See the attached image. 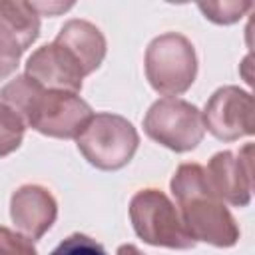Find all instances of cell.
Masks as SVG:
<instances>
[{"instance_id": "obj_8", "label": "cell", "mask_w": 255, "mask_h": 255, "mask_svg": "<svg viewBox=\"0 0 255 255\" xmlns=\"http://www.w3.org/2000/svg\"><path fill=\"white\" fill-rule=\"evenodd\" d=\"M209 183L221 201L243 207L253 191V143H245L237 153L219 151L205 167Z\"/></svg>"}, {"instance_id": "obj_7", "label": "cell", "mask_w": 255, "mask_h": 255, "mask_svg": "<svg viewBox=\"0 0 255 255\" xmlns=\"http://www.w3.org/2000/svg\"><path fill=\"white\" fill-rule=\"evenodd\" d=\"M203 128L217 139L233 141L255 131L253 96L237 86L219 88L205 104L201 114Z\"/></svg>"}, {"instance_id": "obj_3", "label": "cell", "mask_w": 255, "mask_h": 255, "mask_svg": "<svg viewBox=\"0 0 255 255\" xmlns=\"http://www.w3.org/2000/svg\"><path fill=\"white\" fill-rule=\"evenodd\" d=\"M197 74L193 44L177 32L153 38L145 50V76L151 88L167 98L187 92Z\"/></svg>"}, {"instance_id": "obj_18", "label": "cell", "mask_w": 255, "mask_h": 255, "mask_svg": "<svg viewBox=\"0 0 255 255\" xmlns=\"http://www.w3.org/2000/svg\"><path fill=\"white\" fill-rule=\"evenodd\" d=\"M34 4V8H36V12L42 16V14H48V16H54V14H58V12H62V10H68L72 4H52V2H32Z\"/></svg>"}, {"instance_id": "obj_5", "label": "cell", "mask_w": 255, "mask_h": 255, "mask_svg": "<svg viewBox=\"0 0 255 255\" xmlns=\"http://www.w3.org/2000/svg\"><path fill=\"white\" fill-rule=\"evenodd\" d=\"M76 143L80 153L94 167L114 171L129 163L139 145V135L126 118L96 114L76 137Z\"/></svg>"}, {"instance_id": "obj_6", "label": "cell", "mask_w": 255, "mask_h": 255, "mask_svg": "<svg viewBox=\"0 0 255 255\" xmlns=\"http://www.w3.org/2000/svg\"><path fill=\"white\" fill-rule=\"evenodd\" d=\"M143 129L153 141L173 151L197 147L205 133L201 112L179 98H161L151 104L143 118Z\"/></svg>"}, {"instance_id": "obj_15", "label": "cell", "mask_w": 255, "mask_h": 255, "mask_svg": "<svg viewBox=\"0 0 255 255\" xmlns=\"http://www.w3.org/2000/svg\"><path fill=\"white\" fill-rule=\"evenodd\" d=\"M24 48L18 42V38L0 22V80L8 78L20 62Z\"/></svg>"}, {"instance_id": "obj_16", "label": "cell", "mask_w": 255, "mask_h": 255, "mask_svg": "<svg viewBox=\"0 0 255 255\" xmlns=\"http://www.w3.org/2000/svg\"><path fill=\"white\" fill-rule=\"evenodd\" d=\"M50 255H108L106 249L88 235L74 233L66 237Z\"/></svg>"}, {"instance_id": "obj_1", "label": "cell", "mask_w": 255, "mask_h": 255, "mask_svg": "<svg viewBox=\"0 0 255 255\" xmlns=\"http://www.w3.org/2000/svg\"><path fill=\"white\" fill-rule=\"evenodd\" d=\"M0 102L16 112L36 131L72 139L78 137L94 118L92 108L72 92L46 90L30 76H16L0 90Z\"/></svg>"}, {"instance_id": "obj_9", "label": "cell", "mask_w": 255, "mask_h": 255, "mask_svg": "<svg viewBox=\"0 0 255 255\" xmlns=\"http://www.w3.org/2000/svg\"><path fill=\"white\" fill-rule=\"evenodd\" d=\"M26 76H30L46 90L78 94L82 90V80L86 74L80 62L70 54V50H66L58 42H52L38 48L28 58Z\"/></svg>"}, {"instance_id": "obj_13", "label": "cell", "mask_w": 255, "mask_h": 255, "mask_svg": "<svg viewBox=\"0 0 255 255\" xmlns=\"http://www.w3.org/2000/svg\"><path fill=\"white\" fill-rule=\"evenodd\" d=\"M26 124L22 118L0 102V157L20 147Z\"/></svg>"}, {"instance_id": "obj_10", "label": "cell", "mask_w": 255, "mask_h": 255, "mask_svg": "<svg viewBox=\"0 0 255 255\" xmlns=\"http://www.w3.org/2000/svg\"><path fill=\"white\" fill-rule=\"evenodd\" d=\"M10 215L20 233L34 241L52 227L58 215V205L46 187L22 185L12 193Z\"/></svg>"}, {"instance_id": "obj_2", "label": "cell", "mask_w": 255, "mask_h": 255, "mask_svg": "<svg viewBox=\"0 0 255 255\" xmlns=\"http://www.w3.org/2000/svg\"><path fill=\"white\" fill-rule=\"evenodd\" d=\"M171 193L179 217L195 241L215 247H231L239 239V227L213 191L207 171L199 163H181L171 177Z\"/></svg>"}, {"instance_id": "obj_4", "label": "cell", "mask_w": 255, "mask_h": 255, "mask_svg": "<svg viewBox=\"0 0 255 255\" xmlns=\"http://www.w3.org/2000/svg\"><path fill=\"white\" fill-rule=\"evenodd\" d=\"M129 219L139 239L149 245L191 249L197 243L185 229L177 207L159 189L137 191L129 201Z\"/></svg>"}, {"instance_id": "obj_14", "label": "cell", "mask_w": 255, "mask_h": 255, "mask_svg": "<svg viewBox=\"0 0 255 255\" xmlns=\"http://www.w3.org/2000/svg\"><path fill=\"white\" fill-rule=\"evenodd\" d=\"M197 6L215 24H233L253 8L251 2H199Z\"/></svg>"}, {"instance_id": "obj_11", "label": "cell", "mask_w": 255, "mask_h": 255, "mask_svg": "<svg viewBox=\"0 0 255 255\" xmlns=\"http://www.w3.org/2000/svg\"><path fill=\"white\" fill-rule=\"evenodd\" d=\"M58 44H62L66 50H70V54L80 62L84 74H92L94 70L100 68V64L104 62L106 56V38L100 32V28H96L92 22L86 20H68L56 40Z\"/></svg>"}, {"instance_id": "obj_12", "label": "cell", "mask_w": 255, "mask_h": 255, "mask_svg": "<svg viewBox=\"0 0 255 255\" xmlns=\"http://www.w3.org/2000/svg\"><path fill=\"white\" fill-rule=\"evenodd\" d=\"M0 22L18 38L26 50L40 32V14L32 2L22 0H2L0 2Z\"/></svg>"}, {"instance_id": "obj_19", "label": "cell", "mask_w": 255, "mask_h": 255, "mask_svg": "<svg viewBox=\"0 0 255 255\" xmlns=\"http://www.w3.org/2000/svg\"><path fill=\"white\" fill-rule=\"evenodd\" d=\"M118 255H143L135 245H122L118 249Z\"/></svg>"}, {"instance_id": "obj_17", "label": "cell", "mask_w": 255, "mask_h": 255, "mask_svg": "<svg viewBox=\"0 0 255 255\" xmlns=\"http://www.w3.org/2000/svg\"><path fill=\"white\" fill-rule=\"evenodd\" d=\"M0 255H36V247L24 233L0 225Z\"/></svg>"}]
</instances>
